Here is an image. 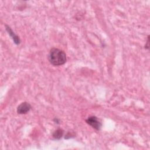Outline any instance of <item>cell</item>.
I'll list each match as a JSON object with an SVG mask.
<instances>
[{
    "label": "cell",
    "mask_w": 150,
    "mask_h": 150,
    "mask_svg": "<svg viewBox=\"0 0 150 150\" xmlns=\"http://www.w3.org/2000/svg\"><path fill=\"white\" fill-rule=\"evenodd\" d=\"M63 134V131L61 129H58L56 131H54V132L53 134V137L55 138V139H60L62 135Z\"/></svg>",
    "instance_id": "5b68a950"
},
{
    "label": "cell",
    "mask_w": 150,
    "mask_h": 150,
    "mask_svg": "<svg viewBox=\"0 0 150 150\" xmlns=\"http://www.w3.org/2000/svg\"><path fill=\"white\" fill-rule=\"evenodd\" d=\"M48 60L49 62L54 66H60L66 62V54L62 50L52 48L49 53Z\"/></svg>",
    "instance_id": "6da1fadb"
},
{
    "label": "cell",
    "mask_w": 150,
    "mask_h": 150,
    "mask_svg": "<svg viewBox=\"0 0 150 150\" xmlns=\"http://www.w3.org/2000/svg\"><path fill=\"white\" fill-rule=\"evenodd\" d=\"M5 27H6V30H7V32H8L9 35L11 36V38H12V39L13 40V42L14 43L16 44V45H19L20 43V39L19 38V37L16 35L12 30V29H11L10 27H9L7 25H5Z\"/></svg>",
    "instance_id": "277c9868"
},
{
    "label": "cell",
    "mask_w": 150,
    "mask_h": 150,
    "mask_svg": "<svg viewBox=\"0 0 150 150\" xmlns=\"http://www.w3.org/2000/svg\"><path fill=\"white\" fill-rule=\"evenodd\" d=\"M86 122L91 125L93 128L97 130H99L101 127V123L99 121L98 118L95 116L89 117L86 120Z\"/></svg>",
    "instance_id": "7a4b0ae2"
},
{
    "label": "cell",
    "mask_w": 150,
    "mask_h": 150,
    "mask_svg": "<svg viewBox=\"0 0 150 150\" xmlns=\"http://www.w3.org/2000/svg\"><path fill=\"white\" fill-rule=\"evenodd\" d=\"M31 108L30 105L26 103V102H23L21 103L17 108V112L18 114H23L27 113Z\"/></svg>",
    "instance_id": "3957f363"
}]
</instances>
